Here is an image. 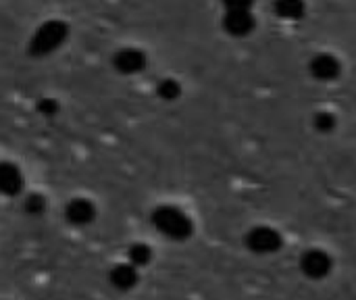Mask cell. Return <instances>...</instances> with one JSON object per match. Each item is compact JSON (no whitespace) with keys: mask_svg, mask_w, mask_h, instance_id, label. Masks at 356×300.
<instances>
[{"mask_svg":"<svg viewBox=\"0 0 356 300\" xmlns=\"http://www.w3.org/2000/svg\"><path fill=\"white\" fill-rule=\"evenodd\" d=\"M69 38V25L65 21H58V19H52V21H46L42 23L35 33L31 35L29 40V54L31 56H48L52 54L54 50H58L65 40Z\"/></svg>","mask_w":356,"mask_h":300,"instance_id":"6da1fadb","label":"cell"},{"mask_svg":"<svg viewBox=\"0 0 356 300\" xmlns=\"http://www.w3.org/2000/svg\"><path fill=\"white\" fill-rule=\"evenodd\" d=\"M152 223L163 236L171 240H186L192 236V230H194L190 217L184 211H179L177 207H167V205L159 207L152 213Z\"/></svg>","mask_w":356,"mask_h":300,"instance_id":"7a4b0ae2","label":"cell"},{"mask_svg":"<svg viewBox=\"0 0 356 300\" xmlns=\"http://www.w3.org/2000/svg\"><path fill=\"white\" fill-rule=\"evenodd\" d=\"M246 246L257 255H273V253L282 251L284 238L277 230H273L269 226H259L246 234Z\"/></svg>","mask_w":356,"mask_h":300,"instance_id":"3957f363","label":"cell"},{"mask_svg":"<svg viewBox=\"0 0 356 300\" xmlns=\"http://www.w3.org/2000/svg\"><path fill=\"white\" fill-rule=\"evenodd\" d=\"M300 271L305 278L309 280H323L332 274V267H334V261L332 257L325 253V251H319V248H311L307 251L302 257H300V263H298Z\"/></svg>","mask_w":356,"mask_h":300,"instance_id":"277c9868","label":"cell"},{"mask_svg":"<svg viewBox=\"0 0 356 300\" xmlns=\"http://www.w3.org/2000/svg\"><path fill=\"white\" fill-rule=\"evenodd\" d=\"M257 21L252 10H227L223 17V29L234 38H246L254 31Z\"/></svg>","mask_w":356,"mask_h":300,"instance_id":"5b68a950","label":"cell"},{"mask_svg":"<svg viewBox=\"0 0 356 300\" xmlns=\"http://www.w3.org/2000/svg\"><path fill=\"white\" fill-rule=\"evenodd\" d=\"M113 67L123 75H136L146 67V54L140 48H121L113 56Z\"/></svg>","mask_w":356,"mask_h":300,"instance_id":"8992f818","label":"cell"},{"mask_svg":"<svg viewBox=\"0 0 356 300\" xmlns=\"http://www.w3.org/2000/svg\"><path fill=\"white\" fill-rule=\"evenodd\" d=\"M309 69H311L313 77L319 79V81H334V79H338L340 73H342L340 61H338L334 54H330V52H319V54H315L313 61H311V65H309Z\"/></svg>","mask_w":356,"mask_h":300,"instance_id":"52a82bcc","label":"cell"},{"mask_svg":"<svg viewBox=\"0 0 356 300\" xmlns=\"http://www.w3.org/2000/svg\"><path fill=\"white\" fill-rule=\"evenodd\" d=\"M65 217H67V221H71L73 226H88V223L94 221L96 209H94V205H92L90 200H86V198H75V200H71V203L67 205Z\"/></svg>","mask_w":356,"mask_h":300,"instance_id":"ba28073f","label":"cell"},{"mask_svg":"<svg viewBox=\"0 0 356 300\" xmlns=\"http://www.w3.org/2000/svg\"><path fill=\"white\" fill-rule=\"evenodd\" d=\"M23 188V173L13 163H0V192L6 196L19 194Z\"/></svg>","mask_w":356,"mask_h":300,"instance_id":"9c48e42d","label":"cell"},{"mask_svg":"<svg viewBox=\"0 0 356 300\" xmlns=\"http://www.w3.org/2000/svg\"><path fill=\"white\" fill-rule=\"evenodd\" d=\"M108 280H111L113 288H117V290H131L138 284V271L134 265L121 263V265H115L111 269Z\"/></svg>","mask_w":356,"mask_h":300,"instance_id":"30bf717a","label":"cell"},{"mask_svg":"<svg viewBox=\"0 0 356 300\" xmlns=\"http://www.w3.org/2000/svg\"><path fill=\"white\" fill-rule=\"evenodd\" d=\"M273 10L286 21H298L305 17L307 4L305 0H273Z\"/></svg>","mask_w":356,"mask_h":300,"instance_id":"8fae6325","label":"cell"},{"mask_svg":"<svg viewBox=\"0 0 356 300\" xmlns=\"http://www.w3.org/2000/svg\"><path fill=\"white\" fill-rule=\"evenodd\" d=\"M156 94H159L163 100L173 102V100H177V98L181 96V86H179V81H177V79L167 77V79H161V81H159V86H156Z\"/></svg>","mask_w":356,"mask_h":300,"instance_id":"7c38bea8","label":"cell"},{"mask_svg":"<svg viewBox=\"0 0 356 300\" xmlns=\"http://www.w3.org/2000/svg\"><path fill=\"white\" fill-rule=\"evenodd\" d=\"M127 259H129V265H134L138 269V267H144V265L150 263L152 253H150V248L146 244H134V246H129Z\"/></svg>","mask_w":356,"mask_h":300,"instance_id":"4fadbf2b","label":"cell"},{"mask_svg":"<svg viewBox=\"0 0 356 300\" xmlns=\"http://www.w3.org/2000/svg\"><path fill=\"white\" fill-rule=\"evenodd\" d=\"M313 125H315V129H317V132H321V134H330V132H334V129H336V115H334V113H330V111H319V113L313 117Z\"/></svg>","mask_w":356,"mask_h":300,"instance_id":"5bb4252c","label":"cell"},{"mask_svg":"<svg viewBox=\"0 0 356 300\" xmlns=\"http://www.w3.org/2000/svg\"><path fill=\"white\" fill-rule=\"evenodd\" d=\"M44 209H46V200H44V196H40V194H31V196H27L25 198V211L29 213V215H42L44 213Z\"/></svg>","mask_w":356,"mask_h":300,"instance_id":"9a60e30c","label":"cell"},{"mask_svg":"<svg viewBox=\"0 0 356 300\" xmlns=\"http://www.w3.org/2000/svg\"><path fill=\"white\" fill-rule=\"evenodd\" d=\"M56 111H58V104H56V100H52V98H42V100L38 102V113L44 115V117H54Z\"/></svg>","mask_w":356,"mask_h":300,"instance_id":"2e32d148","label":"cell"},{"mask_svg":"<svg viewBox=\"0 0 356 300\" xmlns=\"http://www.w3.org/2000/svg\"><path fill=\"white\" fill-rule=\"evenodd\" d=\"M223 6L227 10H252L254 0H223Z\"/></svg>","mask_w":356,"mask_h":300,"instance_id":"e0dca14e","label":"cell"}]
</instances>
